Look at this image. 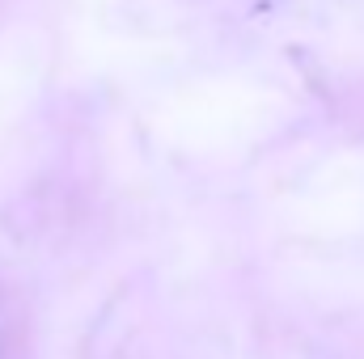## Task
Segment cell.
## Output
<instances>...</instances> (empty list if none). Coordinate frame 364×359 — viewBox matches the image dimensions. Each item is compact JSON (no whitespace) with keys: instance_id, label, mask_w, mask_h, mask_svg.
Masks as SVG:
<instances>
[]
</instances>
